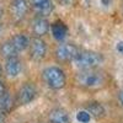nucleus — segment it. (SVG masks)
<instances>
[{"instance_id":"f257e3e1","label":"nucleus","mask_w":123,"mask_h":123,"mask_svg":"<svg viewBox=\"0 0 123 123\" xmlns=\"http://www.w3.org/2000/svg\"><path fill=\"white\" fill-rule=\"evenodd\" d=\"M73 63L76 68L81 70L96 69L104 63V57H102V54L94 52V50H80L78 55L74 58Z\"/></svg>"},{"instance_id":"f03ea898","label":"nucleus","mask_w":123,"mask_h":123,"mask_svg":"<svg viewBox=\"0 0 123 123\" xmlns=\"http://www.w3.org/2000/svg\"><path fill=\"white\" fill-rule=\"evenodd\" d=\"M76 81L83 87L98 89L105 84V76L96 69H86V70H81L76 75Z\"/></svg>"},{"instance_id":"7ed1b4c3","label":"nucleus","mask_w":123,"mask_h":123,"mask_svg":"<svg viewBox=\"0 0 123 123\" xmlns=\"http://www.w3.org/2000/svg\"><path fill=\"white\" fill-rule=\"evenodd\" d=\"M42 79L44 81V84L53 90H59L62 87H64L67 83L64 71L58 67H48L43 69Z\"/></svg>"},{"instance_id":"20e7f679","label":"nucleus","mask_w":123,"mask_h":123,"mask_svg":"<svg viewBox=\"0 0 123 123\" xmlns=\"http://www.w3.org/2000/svg\"><path fill=\"white\" fill-rule=\"evenodd\" d=\"M80 50L76 46L71 43H60L55 49V57L59 62H70L74 60Z\"/></svg>"},{"instance_id":"39448f33","label":"nucleus","mask_w":123,"mask_h":123,"mask_svg":"<svg viewBox=\"0 0 123 123\" xmlns=\"http://www.w3.org/2000/svg\"><path fill=\"white\" fill-rule=\"evenodd\" d=\"M46 54H47V44L42 38L36 37L31 41L30 42V57L31 58L36 62H39L46 57Z\"/></svg>"},{"instance_id":"423d86ee","label":"nucleus","mask_w":123,"mask_h":123,"mask_svg":"<svg viewBox=\"0 0 123 123\" xmlns=\"http://www.w3.org/2000/svg\"><path fill=\"white\" fill-rule=\"evenodd\" d=\"M37 96V89L33 84L27 83L21 86L17 94V102L20 105H27L30 102H32Z\"/></svg>"},{"instance_id":"0eeeda50","label":"nucleus","mask_w":123,"mask_h":123,"mask_svg":"<svg viewBox=\"0 0 123 123\" xmlns=\"http://www.w3.org/2000/svg\"><path fill=\"white\" fill-rule=\"evenodd\" d=\"M10 11H11V16L14 17V20L16 21L22 20L28 11L27 0H12L10 5Z\"/></svg>"},{"instance_id":"6e6552de","label":"nucleus","mask_w":123,"mask_h":123,"mask_svg":"<svg viewBox=\"0 0 123 123\" xmlns=\"http://www.w3.org/2000/svg\"><path fill=\"white\" fill-rule=\"evenodd\" d=\"M5 74L9 78H17L22 71V63L17 57H11V58H7L5 62Z\"/></svg>"},{"instance_id":"1a4fd4ad","label":"nucleus","mask_w":123,"mask_h":123,"mask_svg":"<svg viewBox=\"0 0 123 123\" xmlns=\"http://www.w3.org/2000/svg\"><path fill=\"white\" fill-rule=\"evenodd\" d=\"M50 30V25L48 22V20L44 17H37L33 20L32 22V32L37 37H42L47 35Z\"/></svg>"},{"instance_id":"9d476101","label":"nucleus","mask_w":123,"mask_h":123,"mask_svg":"<svg viewBox=\"0 0 123 123\" xmlns=\"http://www.w3.org/2000/svg\"><path fill=\"white\" fill-rule=\"evenodd\" d=\"M48 119L50 123H70L68 112L63 108H54L49 112Z\"/></svg>"},{"instance_id":"9b49d317","label":"nucleus","mask_w":123,"mask_h":123,"mask_svg":"<svg viewBox=\"0 0 123 123\" xmlns=\"http://www.w3.org/2000/svg\"><path fill=\"white\" fill-rule=\"evenodd\" d=\"M33 9L41 15H48L53 10L52 0H31Z\"/></svg>"},{"instance_id":"f8f14e48","label":"nucleus","mask_w":123,"mask_h":123,"mask_svg":"<svg viewBox=\"0 0 123 123\" xmlns=\"http://www.w3.org/2000/svg\"><path fill=\"white\" fill-rule=\"evenodd\" d=\"M50 30H52V35L53 37L57 39V41H63L67 35H68V28L65 26L64 22H62V21H57L52 25V27H50Z\"/></svg>"},{"instance_id":"ddd939ff","label":"nucleus","mask_w":123,"mask_h":123,"mask_svg":"<svg viewBox=\"0 0 123 123\" xmlns=\"http://www.w3.org/2000/svg\"><path fill=\"white\" fill-rule=\"evenodd\" d=\"M86 111L91 115V117H95V118H101L106 113L105 107L100 102H89L86 105Z\"/></svg>"},{"instance_id":"4468645a","label":"nucleus","mask_w":123,"mask_h":123,"mask_svg":"<svg viewBox=\"0 0 123 123\" xmlns=\"http://www.w3.org/2000/svg\"><path fill=\"white\" fill-rule=\"evenodd\" d=\"M11 42L14 43L15 48L20 52H22V50H25L27 47H30V39L27 36L22 35V33H18V35H15L12 38H11Z\"/></svg>"},{"instance_id":"2eb2a0df","label":"nucleus","mask_w":123,"mask_h":123,"mask_svg":"<svg viewBox=\"0 0 123 123\" xmlns=\"http://www.w3.org/2000/svg\"><path fill=\"white\" fill-rule=\"evenodd\" d=\"M17 53H18V50L15 48L14 43L11 42V39L6 41V42H4L1 46H0V54L6 59L11 58V57H16Z\"/></svg>"},{"instance_id":"dca6fc26","label":"nucleus","mask_w":123,"mask_h":123,"mask_svg":"<svg viewBox=\"0 0 123 123\" xmlns=\"http://www.w3.org/2000/svg\"><path fill=\"white\" fill-rule=\"evenodd\" d=\"M14 106V98L11 96V94L9 92H3L0 95V111L1 112H7L12 108Z\"/></svg>"},{"instance_id":"f3484780","label":"nucleus","mask_w":123,"mask_h":123,"mask_svg":"<svg viewBox=\"0 0 123 123\" xmlns=\"http://www.w3.org/2000/svg\"><path fill=\"white\" fill-rule=\"evenodd\" d=\"M76 119L79 123H89L91 119V115L87 111H79L76 113Z\"/></svg>"},{"instance_id":"a211bd4d","label":"nucleus","mask_w":123,"mask_h":123,"mask_svg":"<svg viewBox=\"0 0 123 123\" xmlns=\"http://www.w3.org/2000/svg\"><path fill=\"white\" fill-rule=\"evenodd\" d=\"M116 48H117V50H118V52H119L121 54H123V41H121V42H118V43H117Z\"/></svg>"},{"instance_id":"6ab92c4d","label":"nucleus","mask_w":123,"mask_h":123,"mask_svg":"<svg viewBox=\"0 0 123 123\" xmlns=\"http://www.w3.org/2000/svg\"><path fill=\"white\" fill-rule=\"evenodd\" d=\"M58 1H59L60 4H63V5H70L71 3L74 1V0H58Z\"/></svg>"},{"instance_id":"aec40b11","label":"nucleus","mask_w":123,"mask_h":123,"mask_svg":"<svg viewBox=\"0 0 123 123\" xmlns=\"http://www.w3.org/2000/svg\"><path fill=\"white\" fill-rule=\"evenodd\" d=\"M118 100H119V102H121V105L123 106V90L119 91V94H118Z\"/></svg>"},{"instance_id":"412c9836","label":"nucleus","mask_w":123,"mask_h":123,"mask_svg":"<svg viewBox=\"0 0 123 123\" xmlns=\"http://www.w3.org/2000/svg\"><path fill=\"white\" fill-rule=\"evenodd\" d=\"M5 122V112L0 111V123H4Z\"/></svg>"},{"instance_id":"4be33fe9","label":"nucleus","mask_w":123,"mask_h":123,"mask_svg":"<svg viewBox=\"0 0 123 123\" xmlns=\"http://www.w3.org/2000/svg\"><path fill=\"white\" fill-rule=\"evenodd\" d=\"M101 3H102V5L108 6V5H111V4H112V0H101Z\"/></svg>"},{"instance_id":"5701e85b","label":"nucleus","mask_w":123,"mask_h":123,"mask_svg":"<svg viewBox=\"0 0 123 123\" xmlns=\"http://www.w3.org/2000/svg\"><path fill=\"white\" fill-rule=\"evenodd\" d=\"M4 91H5V86H4V84L1 83V81H0V95H1Z\"/></svg>"},{"instance_id":"b1692460","label":"nucleus","mask_w":123,"mask_h":123,"mask_svg":"<svg viewBox=\"0 0 123 123\" xmlns=\"http://www.w3.org/2000/svg\"><path fill=\"white\" fill-rule=\"evenodd\" d=\"M1 74H3V68H1V64H0V76H1Z\"/></svg>"},{"instance_id":"393cba45","label":"nucleus","mask_w":123,"mask_h":123,"mask_svg":"<svg viewBox=\"0 0 123 123\" xmlns=\"http://www.w3.org/2000/svg\"><path fill=\"white\" fill-rule=\"evenodd\" d=\"M0 32H1V24H0Z\"/></svg>"},{"instance_id":"a878e982","label":"nucleus","mask_w":123,"mask_h":123,"mask_svg":"<svg viewBox=\"0 0 123 123\" xmlns=\"http://www.w3.org/2000/svg\"><path fill=\"white\" fill-rule=\"evenodd\" d=\"M0 14H1V11H0ZM0 16H1V15H0Z\"/></svg>"},{"instance_id":"bb28decb","label":"nucleus","mask_w":123,"mask_h":123,"mask_svg":"<svg viewBox=\"0 0 123 123\" xmlns=\"http://www.w3.org/2000/svg\"><path fill=\"white\" fill-rule=\"evenodd\" d=\"M122 10H123V7H122Z\"/></svg>"}]
</instances>
